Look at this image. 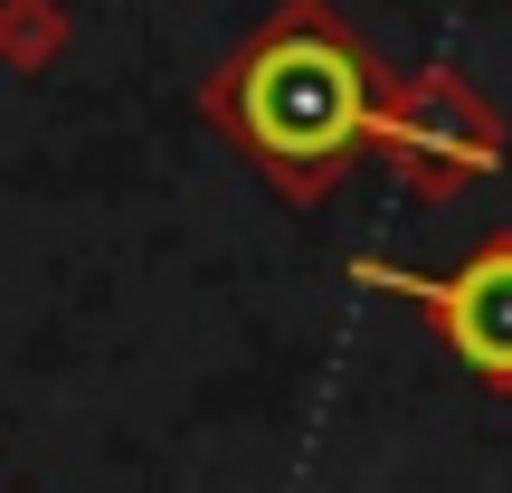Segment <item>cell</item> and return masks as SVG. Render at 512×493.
Returning <instances> with one entry per match:
<instances>
[{
    "instance_id": "7a4b0ae2",
    "label": "cell",
    "mask_w": 512,
    "mask_h": 493,
    "mask_svg": "<svg viewBox=\"0 0 512 493\" xmlns=\"http://www.w3.org/2000/svg\"><path fill=\"white\" fill-rule=\"evenodd\" d=\"M370 152L408 181V200H465L475 181H494L512 162V124L465 67H389V105H380Z\"/></svg>"
},
{
    "instance_id": "6da1fadb",
    "label": "cell",
    "mask_w": 512,
    "mask_h": 493,
    "mask_svg": "<svg viewBox=\"0 0 512 493\" xmlns=\"http://www.w3.org/2000/svg\"><path fill=\"white\" fill-rule=\"evenodd\" d=\"M389 105V57L351 29L332 0H285L209 67L200 114L238 162H256L294 209L332 200L370 143H380Z\"/></svg>"
},
{
    "instance_id": "3957f363",
    "label": "cell",
    "mask_w": 512,
    "mask_h": 493,
    "mask_svg": "<svg viewBox=\"0 0 512 493\" xmlns=\"http://www.w3.org/2000/svg\"><path fill=\"white\" fill-rule=\"evenodd\" d=\"M351 285L408 304L427 332H437V351L484 389V399H512V228L475 238V256L446 266V275L389 266V256H351Z\"/></svg>"
}]
</instances>
